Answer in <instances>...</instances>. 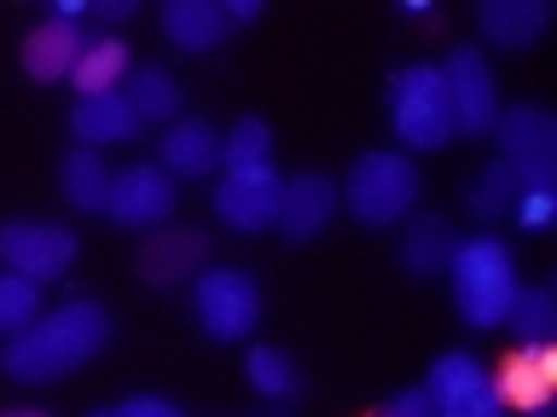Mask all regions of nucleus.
<instances>
[{"mask_svg":"<svg viewBox=\"0 0 557 417\" xmlns=\"http://www.w3.org/2000/svg\"><path fill=\"white\" fill-rule=\"evenodd\" d=\"M104 342H111V313L99 302H87V295H76V302L41 313L29 330L7 337L0 365H7V377H17V382H59L70 371H82Z\"/></svg>","mask_w":557,"mask_h":417,"instance_id":"obj_1","label":"nucleus"},{"mask_svg":"<svg viewBox=\"0 0 557 417\" xmlns=\"http://www.w3.org/2000/svg\"><path fill=\"white\" fill-rule=\"evenodd\" d=\"M447 278H453V302H459L465 325H476V330L505 325V313H511L517 290H522L517 261L499 238H459L447 261Z\"/></svg>","mask_w":557,"mask_h":417,"instance_id":"obj_2","label":"nucleus"},{"mask_svg":"<svg viewBox=\"0 0 557 417\" xmlns=\"http://www.w3.org/2000/svg\"><path fill=\"white\" fill-rule=\"evenodd\" d=\"M337 198L348 203V215L366 220V226H389V220H407L418 208V168L407 151H366L355 156L348 180L337 186Z\"/></svg>","mask_w":557,"mask_h":417,"instance_id":"obj_3","label":"nucleus"},{"mask_svg":"<svg viewBox=\"0 0 557 417\" xmlns=\"http://www.w3.org/2000/svg\"><path fill=\"white\" fill-rule=\"evenodd\" d=\"M389 128L407 151H442L453 139V104L442 64H407L389 81Z\"/></svg>","mask_w":557,"mask_h":417,"instance_id":"obj_4","label":"nucleus"},{"mask_svg":"<svg viewBox=\"0 0 557 417\" xmlns=\"http://www.w3.org/2000/svg\"><path fill=\"white\" fill-rule=\"evenodd\" d=\"M191 313L209 342H244L261 319V290L244 267H203L191 278Z\"/></svg>","mask_w":557,"mask_h":417,"instance_id":"obj_5","label":"nucleus"},{"mask_svg":"<svg viewBox=\"0 0 557 417\" xmlns=\"http://www.w3.org/2000/svg\"><path fill=\"white\" fill-rule=\"evenodd\" d=\"M505 156L499 163L517 174L522 191H557V122L540 104H511L494 122Z\"/></svg>","mask_w":557,"mask_h":417,"instance_id":"obj_6","label":"nucleus"},{"mask_svg":"<svg viewBox=\"0 0 557 417\" xmlns=\"http://www.w3.org/2000/svg\"><path fill=\"white\" fill-rule=\"evenodd\" d=\"M76 261V232L52 220H7L0 226V267L29 278V285H52Z\"/></svg>","mask_w":557,"mask_h":417,"instance_id":"obj_7","label":"nucleus"},{"mask_svg":"<svg viewBox=\"0 0 557 417\" xmlns=\"http://www.w3.org/2000/svg\"><path fill=\"white\" fill-rule=\"evenodd\" d=\"M424 394H430V412H435V417H505L487 365H482L476 354H459V348L430 365Z\"/></svg>","mask_w":557,"mask_h":417,"instance_id":"obj_8","label":"nucleus"},{"mask_svg":"<svg viewBox=\"0 0 557 417\" xmlns=\"http://www.w3.org/2000/svg\"><path fill=\"white\" fill-rule=\"evenodd\" d=\"M442 81H447V104H453V134H494L499 87H494V70H487L482 52L476 47L447 52Z\"/></svg>","mask_w":557,"mask_h":417,"instance_id":"obj_9","label":"nucleus"},{"mask_svg":"<svg viewBox=\"0 0 557 417\" xmlns=\"http://www.w3.org/2000/svg\"><path fill=\"white\" fill-rule=\"evenodd\" d=\"M278 191H285V180H278L273 163L226 168L221 186L209 191V203H215V215L233 226V232H268V226L278 220Z\"/></svg>","mask_w":557,"mask_h":417,"instance_id":"obj_10","label":"nucleus"},{"mask_svg":"<svg viewBox=\"0 0 557 417\" xmlns=\"http://www.w3.org/2000/svg\"><path fill=\"white\" fill-rule=\"evenodd\" d=\"M174 180L163 174V163H134L111 174V203H104V215L116 226H128V232H151V226H163L174 215Z\"/></svg>","mask_w":557,"mask_h":417,"instance_id":"obj_11","label":"nucleus"},{"mask_svg":"<svg viewBox=\"0 0 557 417\" xmlns=\"http://www.w3.org/2000/svg\"><path fill=\"white\" fill-rule=\"evenodd\" d=\"M552 389H557V348H552V342L517 348V354L499 365V377H494L499 406L529 412V417H540V412L552 406Z\"/></svg>","mask_w":557,"mask_h":417,"instance_id":"obj_12","label":"nucleus"},{"mask_svg":"<svg viewBox=\"0 0 557 417\" xmlns=\"http://www.w3.org/2000/svg\"><path fill=\"white\" fill-rule=\"evenodd\" d=\"M209 267V238L198 226H169L139 243V278L146 285H191Z\"/></svg>","mask_w":557,"mask_h":417,"instance_id":"obj_13","label":"nucleus"},{"mask_svg":"<svg viewBox=\"0 0 557 417\" xmlns=\"http://www.w3.org/2000/svg\"><path fill=\"white\" fill-rule=\"evenodd\" d=\"M331 215H337V186L325 180V174H290L285 191H278V232H285L290 243H308L320 238Z\"/></svg>","mask_w":557,"mask_h":417,"instance_id":"obj_14","label":"nucleus"},{"mask_svg":"<svg viewBox=\"0 0 557 417\" xmlns=\"http://www.w3.org/2000/svg\"><path fill=\"white\" fill-rule=\"evenodd\" d=\"M215 168H221V134L203 116L169 122V134H163V174L169 180H203Z\"/></svg>","mask_w":557,"mask_h":417,"instance_id":"obj_15","label":"nucleus"},{"mask_svg":"<svg viewBox=\"0 0 557 417\" xmlns=\"http://www.w3.org/2000/svg\"><path fill=\"white\" fill-rule=\"evenodd\" d=\"M546 24H552V7H546V0H482V7H476L482 41H494V47H505V52L534 47L540 35H546Z\"/></svg>","mask_w":557,"mask_h":417,"instance_id":"obj_16","label":"nucleus"},{"mask_svg":"<svg viewBox=\"0 0 557 417\" xmlns=\"http://www.w3.org/2000/svg\"><path fill=\"white\" fill-rule=\"evenodd\" d=\"M82 47H87L82 24L47 17V24H41V29H29V41H24V70H29L35 81H64V76H76Z\"/></svg>","mask_w":557,"mask_h":417,"instance_id":"obj_17","label":"nucleus"},{"mask_svg":"<svg viewBox=\"0 0 557 417\" xmlns=\"http://www.w3.org/2000/svg\"><path fill=\"white\" fill-rule=\"evenodd\" d=\"M134 128L139 122H134L122 93H87V99L70 104V134H76V146H87V151L116 146V139H128Z\"/></svg>","mask_w":557,"mask_h":417,"instance_id":"obj_18","label":"nucleus"},{"mask_svg":"<svg viewBox=\"0 0 557 417\" xmlns=\"http://www.w3.org/2000/svg\"><path fill=\"white\" fill-rule=\"evenodd\" d=\"M163 35H169V47H181V52L221 47V35H226L221 0H169L163 7Z\"/></svg>","mask_w":557,"mask_h":417,"instance_id":"obj_19","label":"nucleus"},{"mask_svg":"<svg viewBox=\"0 0 557 417\" xmlns=\"http://www.w3.org/2000/svg\"><path fill=\"white\" fill-rule=\"evenodd\" d=\"M59 186H64L70 208H82V215H104V203H111V168H104L99 151H87V146L64 151Z\"/></svg>","mask_w":557,"mask_h":417,"instance_id":"obj_20","label":"nucleus"},{"mask_svg":"<svg viewBox=\"0 0 557 417\" xmlns=\"http://www.w3.org/2000/svg\"><path fill=\"white\" fill-rule=\"evenodd\" d=\"M122 99H128L134 122L146 128V122H174V111H181V87H174V76L163 64H139L128 70V81H122Z\"/></svg>","mask_w":557,"mask_h":417,"instance_id":"obj_21","label":"nucleus"},{"mask_svg":"<svg viewBox=\"0 0 557 417\" xmlns=\"http://www.w3.org/2000/svg\"><path fill=\"white\" fill-rule=\"evenodd\" d=\"M128 47L116 41V35H94V41L82 47V59H76V81L82 87V99L87 93H122V81H128Z\"/></svg>","mask_w":557,"mask_h":417,"instance_id":"obj_22","label":"nucleus"},{"mask_svg":"<svg viewBox=\"0 0 557 417\" xmlns=\"http://www.w3.org/2000/svg\"><path fill=\"white\" fill-rule=\"evenodd\" d=\"M453 243H459V238H453V226L442 215H412L407 238H400V261H407V273H418V278L447 273Z\"/></svg>","mask_w":557,"mask_h":417,"instance_id":"obj_23","label":"nucleus"},{"mask_svg":"<svg viewBox=\"0 0 557 417\" xmlns=\"http://www.w3.org/2000/svg\"><path fill=\"white\" fill-rule=\"evenodd\" d=\"M244 377H250L256 394H268V400H296L302 394V377H296L290 354L273 348V342H256L250 354H244Z\"/></svg>","mask_w":557,"mask_h":417,"instance_id":"obj_24","label":"nucleus"},{"mask_svg":"<svg viewBox=\"0 0 557 417\" xmlns=\"http://www.w3.org/2000/svg\"><path fill=\"white\" fill-rule=\"evenodd\" d=\"M505 325L517 330L522 348H529V342H552V337H557V295H552L546 285L517 290V302H511V313H505Z\"/></svg>","mask_w":557,"mask_h":417,"instance_id":"obj_25","label":"nucleus"},{"mask_svg":"<svg viewBox=\"0 0 557 417\" xmlns=\"http://www.w3.org/2000/svg\"><path fill=\"white\" fill-rule=\"evenodd\" d=\"M517 198H522V186H517V174L505 168V163H487L476 180H470V215L476 220H499V215H511L517 208Z\"/></svg>","mask_w":557,"mask_h":417,"instance_id":"obj_26","label":"nucleus"},{"mask_svg":"<svg viewBox=\"0 0 557 417\" xmlns=\"http://www.w3.org/2000/svg\"><path fill=\"white\" fill-rule=\"evenodd\" d=\"M273 156V134L261 116H238L233 134H221V163L226 168H261Z\"/></svg>","mask_w":557,"mask_h":417,"instance_id":"obj_27","label":"nucleus"},{"mask_svg":"<svg viewBox=\"0 0 557 417\" xmlns=\"http://www.w3.org/2000/svg\"><path fill=\"white\" fill-rule=\"evenodd\" d=\"M41 319V285H29V278L17 273H0V330H29Z\"/></svg>","mask_w":557,"mask_h":417,"instance_id":"obj_28","label":"nucleus"},{"mask_svg":"<svg viewBox=\"0 0 557 417\" xmlns=\"http://www.w3.org/2000/svg\"><path fill=\"white\" fill-rule=\"evenodd\" d=\"M552 215H557V191H522V198H517V220L529 226V232L552 226Z\"/></svg>","mask_w":557,"mask_h":417,"instance_id":"obj_29","label":"nucleus"},{"mask_svg":"<svg viewBox=\"0 0 557 417\" xmlns=\"http://www.w3.org/2000/svg\"><path fill=\"white\" fill-rule=\"evenodd\" d=\"M111 417H186V412L174 406V400H163V394H134V400H122Z\"/></svg>","mask_w":557,"mask_h":417,"instance_id":"obj_30","label":"nucleus"},{"mask_svg":"<svg viewBox=\"0 0 557 417\" xmlns=\"http://www.w3.org/2000/svg\"><path fill=\"white\" fill-rule=\"evenodd\" d=\"M383 417H435V412H430V394L424 389H400V394H389Z\"/></svg>","mask_w":557,"mask_h":417,"instance_id":"obj_31","label":"nucleus"},{"mask_svg":"<svg viewBox=\"0 0 557 417\" xmlns=\"http://www.w3.org/2000/svg\"><path fill=\"white\" fill-rule=\"evenodd\" d=\"M221 12H226V24H256L261 0H221Z\"/></svg>","mask_w":557,"mask_h":417,"instance_id":"obj_32","label":"nucleus"},{"mask_svg":"<svg viewBox=\"0 0 557 417\" xmlns=\"http://www.w3.org/2000/svg\"><path fill=\"white\" fill-rule=\"evenodd\" d=\"M87 12H99V17H111V24H116V17H128L134 7H128V0H99V7H87Z\"/></svg>","mask_w":557,"mask_h":417,"instance_id":"obj_33","label":"nucleus"},{"mask_svg":"<svg viewBox=\"0 0 557 417\" xmlns=\"http://www.w3.org/2000/svg\"><path fill=\"white\" fill-rule=\"evenodd\" d=\"M0 417H47V412H29V406H24V412H0Z\"/></svg>","mask_w":557,"mask_h":417,"instance_id":"obj_34","label":"nucleus"},{"mask_svg":"<svg viewBox=\"0 0 557 417\" xmlns=\"http://www.w3.org/2000/svg\"><path fill=\"white\" fill-rule=\"evenodd\" d=\"M87 417H111V412H87Z\"/></svg>","mask_w":557,"mask_h":417,"instance_id":"obj_35","label":"nucleus"}]
</instances>
